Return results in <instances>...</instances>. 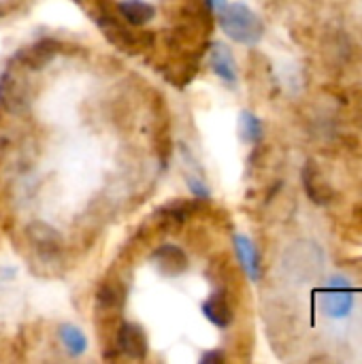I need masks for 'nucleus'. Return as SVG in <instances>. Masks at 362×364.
<instances>
[{
  "label": "nucleus",
  "mask_w": 362,
  "mask_h": 364,
  "mask_svg": "<svg viewBox=\"0 0 362 364\" xmlns=\"http://www.w3.org/2000/svg\"><path fill=\"white\" fill-rule=\"evenodd\" d=\"M26 239L36 250V254L41 258H55L62 252V247H64L62 235L53 226H49L45 222L28 224L26 226Z\"/></svg>",
  "instance_id": "4"
},
{
  "label": "nucleus",
  "mask_w": 362,
  "mask_h": 364,
  "mask_svg": "<svg viewBox=\"0 0 362 364\" xmlns=\"http://www.w3.org/2000/svg\"><path fill=\"white\" fill-rule=\"evenodd\" d=\"M151 260H154L156 271H158L162 277H179V275H183V273L188 271V267H190L188 254H186L179 245H173V243L160 245V247L151 254Z\"/></svg>",
  "instance_id": "5"
},
{
  "label": "nucleus",
  "mask_w": 362,
  "mask_h": 364,
  "mask_svg": "<svg viewBox=\"0 0 362 364\" xmlns=\"http://www.w3.org/2000/svg\"><path fill=\"white\" fill-rule=\"evenodd\" d=\"M203 316L218 328H228L235 320V314H233V307L226 299L224 292H213L205 303H203Z\"/></svg>",
  "instance_id": "11"
},
{
  "label": "nucleus",
  "mask_w": 362,
  "mask_h": 364,
  "mask_svg": "<svg viewBox=\"0 0 362 364\" xmlns=\"http://www.w3.org/2000/svg\"><path fill=\"white\" fill-rule=\"evenodd\" d=\"M224 2H226V0H207L209 9H220V6H222Z\"/></svg>",
  "instance_id": "18"
},
{
  "label": "nucleus",
  "mask_w": 362,
  "mask_h": 364,
  "mask_svg": "<svg viewBox=\"0 0 362 364\" xmlns=\"http://www.w3.org/2000/svg\"><path fill=\"white\" fill-rule=\"evenodd\" d=\"M124 301H126V292L115 282H105L96 292V309L98 311H107V314L119 311L124 307Z\"/></svg>",
  "instance_id": "13"
},
{
  "label": "nucleus",
  "mask_w": 362,
  "mask_h": 364,
  "mask_svg": "<svg viewBox=\"0 0 362 364\" xmlns=\"http://www.w3.org/2000/svg\"><path fill=\"white\" fill-rule=\"evenodd\" d=\"M356 303L354 288L348 277L344 275H333L329 277L324 290L320 292V309L326 318L333 320H344L352 314Z\"/></svg>",
  "instance_id": "2"
},
{
  "label": "nucleus",
  "mask_w": 362,
  "mask_h": 364,
  "mask_svg": "<svg viewBox=\"0 0 362 364\" xmlns=\"http://www.w3.org/2000/svg\"><path fill=\"white\" fill-rule=\"evenodd\" d=\"M220 28L230 41L241 45H256L265 34L262 19L245 2H224L220 6Z\"/></svg>",
  "instance_id": "1"
},
{
  "label": "nucleus",
  "mask_w": 362,
  "mask_h": 364,
  "mask_svg": "<svg viewBox=\"0 0 362 364\" xmlns=\"http://www.w3.org/2000/svg\"><path fill=\"white\" fill-rule=\"evenodd\" d=\"M58 337H60V343H62V348L66 350V354L73 356V358L81 356V354L87 350V337H85V333H83L81 328L73 326V324L60 326Z\"/></svg>",
  "instance_id": "14"
},
{
  "label": "nucleus",
  "mask_w": 362,
  "mask_h": 364,
  "mask_svg": "<svg viewBox=\"0 0 362 364\" xmlns=\"http://www.w3.org/2000/svg\"><path fill=\"white\" fill-rule=\"evenodd\" d=\"M239 134L245 143H260L265 136V128L258 115H254L252 111H241L239 115Z\"/></svg>",
  "instance_id": "15"
},
{
  "label": "nucleus",
  "mask_w": 362,
  "mask_h": 364,
  "mask_svg": "<svg viewBox=\"0 0 362 364\" xmlns=\"http://www.w3.org/2000/svg\"><path fill=\"white\" fill-rule=\"evenodd\" d=\"M209 66L224 83H230V85L237 83V79H239L237 62H235L233 51L224 43H211V47H209Z\"/></svg>",
  "instance_id": "8"
},
{
  "label": "nucleus",
  "mask_w": 362,
  "mask_h": 364,
  "mask_svg": "<svg viewBox=\"0 0 362 364\" xmlns=\"http://www.w3.org/2000/svg\"><path fill=\"white\" fill-rule=\"evenodd\" d=\"M0 98L9 111H19L28 107V87L26 83L11 70H4L0 79Z\"/></svg>",
  "instance_id": "9"
},
{
  "label": "nucleus",
  "mask_w": 362,
  "mask_h": 364,
  "mask_svg": "<svg viewBox=\"0 0 362 364\" xmlns=\"http://www.w3.org/2000/svg\"><path fill=\"white\" fill-rule=\"evenodd\" d=\"M115 350L117 354L130 360H145L149 352V341H147L145 331L139 324L122 322L115 335Z\"/></svg>",
  "instance_id": "3"
},
{
  "label": "nucleus",
  "mask_w": 362,
  "mask_h": 364,
  "mask_svg": "<svg viewBox=\"0 0 362 364\" xmlns=\"http://www.w3.org/2000/svg\"><path fill=\"white\" fill-rule=\"evenodd\" d=\"M226 360V356H224V352H207L203 358H201V363L209 364V363H224Z\"/></svg>",
  "instance_id": "17"
},
{
  "label": "nucleus",
  "mask_w": 362,
  "mask_h": 364,
  "mask_svg": "<svg viewBox=\"0 0 362 364\" xmlns=\"http://www.w3.org/2000/svg\"><path fill=\"white\" fill-rule=\"evenodd\" d=\"M60 49H62L60 41H55V38H43V41L26 47V49H21L17 53V60L26 68H30V70H41L45 64H49L60 53Z\"/></svg>",
  "instance_id": "7"
},
{
  "label": "nucleus",
  "mask_w": 362,
  "mask_h": 364,
  "mask_svg": "<svg viewBox=\"0 0 362 364\" xmlns=\"http://www.w3.org/2000/svg\"><path fill=\"white\" fill-rule=\"evenodd\" d=\"M233 245H235L237 260H239L241 269L245 271V275L252 282H258L260 279V254H258L256 243L247 235H235Z\"/></svg>",
  "instance_id": "10"
},
{
  "label": "nucleus",
  "mask_w": 362,
  "mask_h": 364,
  "mask_svg": "<svg viewBox=\"0 0 362 364\" xmlns=\"http://www.w3.org/2000/svg\"><path fill=\"white\" fill-rule=\"evenodd\" d=\"M96 21H98V28L105 32V36L113 45H117L119 49H124V51H137L139 49V45H141L139 34H134L126 23L117 21L113 15L105 13V15L96 17Z\"/></svg>",
  "instance_id": "6"
},
{
  "label": "nucleus",
  "mask_w": 362,
  "mask_h": 364,
  "mask_svg": "<svg viewBox=\"0 0 362 364\" xmlns=\"http://www.w3.org/2000/svg\"><path fill=\"white\" fill-rule=\"evenodd\" d=\"M188 188H190V192H192L196 198H209V188H207L205 181H203L198 175H194V173L188 175Z\"/></svg>",
  "instance_id": "16"
},
{
  "label": "nucleus",
  "mask_w": 362,
  "mask_h": 364,
  "mask_svg": "<svg viewBox=\"0 0 362 364\" xmlns=\"http://www.w3.org/2000/svg\"><path fill=\"white\" fill-rule=\"evenodd\" d=\"M117 11L124 17V21L134 28L147 26L156 17V6L147 0H122L117 4Z\"/></svg>",
  "instance_id": "12"
}]
</instances>
